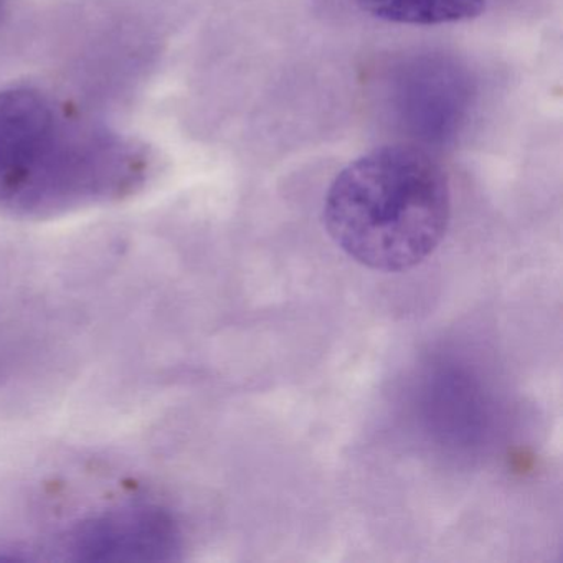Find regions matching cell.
I'll return each mask as SVG.
<instances>
[{
  "instance_id": "7a4b0ae2",
  "label": "cell",
  "mask_w": 563,
  "mask_h": 563,
  "mask_svg": "<svg viewBox=\"0 0 563 563\" xmlns=\"http://www.w3.org/2000/svg\"><path fill=\"white\" fill-rule=\"evenodd\" d=\"M80 167V133L62 130L41 93H0V203L24 212L71 207Z\"/></svg>"
},
{
  "instance_id": "6da1fadb",
  "label": "cell",
  "mask_w": 563,
  "mask_h": 563,
  "mask_svg": "<svg viewBox=\"0 0 563 563\" xmlns=\"http://www.w3.org/2000/svg\"><path fill=\"white\" fill-rule=\"evenodd\" d=\"M322 220L332 242L358 265L408 272L427 262L446 235L450 183L420 147H377L338 174Z\"/></svg>"
},
{
  "instance_id": "8992f818",
  "label": "cell",
  "mask_w": 563,
  "mask_h": 563,
  "mask_svg": "<svg viewBox=\"0 0 563 563\" xmlns=\"http://www.w3.org/2000/svg\"><path fill=\"white\" fill-rule=\"evenodd\" d=\"M2 12H4V0H0V19H2Z\"/></svg>"
},
{
  "instance_id": "5b68a950",
  "label": "cell",
  "mask_w": 563,
  "mask_h": 563,
  "mask_svg": "<svg viewBox=\"0 0 563 563\" xmlns=\"http://www.w3.org/2000/svg\"><path fill=\"white\" fill-rule=\"evenodd\" d=\"M362 11L385 22L441 25L479 18L486 0H355Z\"/></svg>"
},
{
  "instance_id": "3957f363",
  "label": "cell",
  "mask_w": 563,
  "mask_h": 563,
  "mask_svg": "<svg viewBox=\"0 0 563 563\" xmlns=\"http://www.w3.org/2000/svg\"><path fill=\"white\" fill-rule=\"evenodd\" d=\"M64 550L75 562H169L183 552V532L157 504H123L78 523Z\"/></svg>"
},
{
  "instance_id": "277c9868",
  "label": "cell",
  "mask_w": 563,
  "mask_h": 563,
  "mask_svg": "<svg viewBox=\"0 0 563 563\" xmlns=\"http://www.w3.org/2000/svg\"><path fill=\"white\" fill-rule=\"evenodd\" d=\"M405 81L400 110L418 136L444 140L453 134L470 101V88L456 67H411Z\"/></svg>"
}]
</instances>
